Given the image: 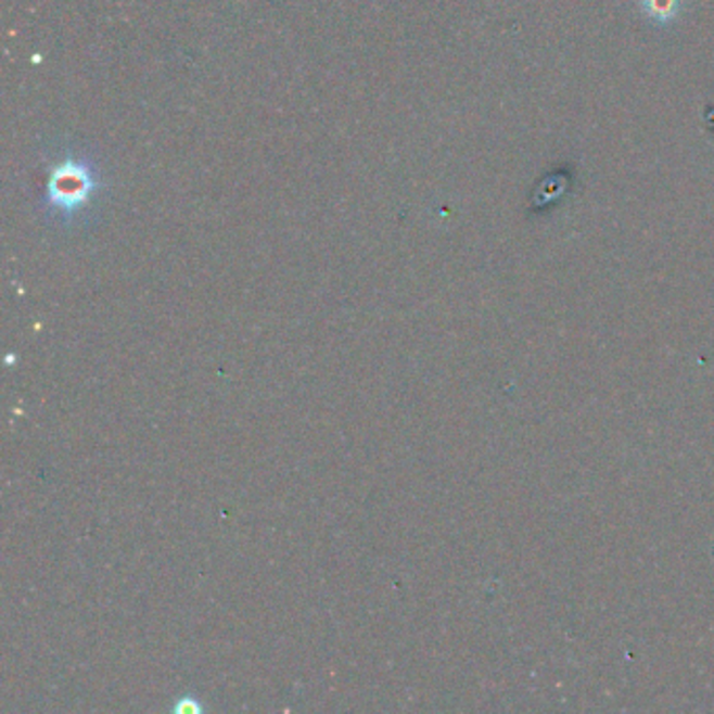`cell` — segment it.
Returning <instances> with one entry per match:
<instances>
[{
    "instance_id": "obj_2",
    "label": "cell",
    "mask_w": 714,
    "mask_h": 714,
    "mask_svg": "<svg viewBox=\"0 0 714 714\" xmlns=\"http://www.w3.org/2000/svg\"><path fill=\"white\" fill-rule=\"evenodd\" d=\"M643 11L654 22H668L679 13V0H643Z\"/></svg>"
},
{
    "instance_id": "obj_1",
    "label": "cell",
    "mask_w": 714,
    "mask_h": 714,
    "mask_svg": "<svg viewBox=\"0 0 714 714\" xmlns=\"http://www.w3.org/2000/svg\"><path fill=\"white\" fill-rule=\"evenodd\" d=\"M94 191H97V180L89 164L69 157L53 168L47 184V200L53 208L69 216L82 206H87Z\"/></svg>"
}]
</instances>
